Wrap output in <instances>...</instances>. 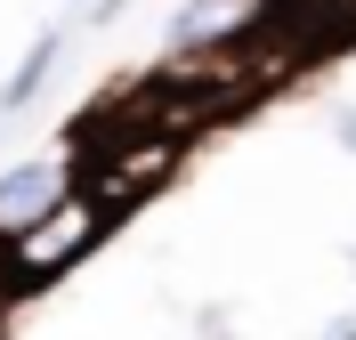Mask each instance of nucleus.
<instances>
[{"instance_id": "nucleus-1", "label": "nucleus", "mask_w": 356, "mask_h": 340, "mask_svg": "<svg viewBox=\"0 0 356 340\" xmlns=\"http://www.w3.org/2000/svg\"><path fill=\"white\" fill-rule=\"evenodd\" d=\"M106 227H113V211L97 203V195H81V186H73L57 211H41L24 235H8V243H0V251H8V259H0V292H8V300H33L41 284H57L73 259H89V251L106 243Z\"/></svg>"}, {"instance_id": "nucleus-2", "label": "nucleus", "mask_w": 356, "mask_h": 340, "mask_svg": "<svg viewBox=\"0 0 356 340\" xmlns=\"http://www.w3.org/2000/svg\"><path fill=\"white\" fill-rule=\"evenodd\" d=\"M65 195H73V154L8 162V170H0V243H8V235H24V227L41 219V211H57Z\"/></svg>"}, {"instance_id": "nucleus-3", "label": "nucleus", "mask_w": 356, "mask_h": 340, "mask_svg": "<svg viewBox=\"0 0 356 340\" xmlns=\"http://www.w3.org/2000/svg\"><path fill=\"white\" fill-rule=\"evenodd\" d=\"M267 24V0H186L170 17V49H227Z\"/></svg>"}, {"instance_id": "nucleus-4", "label": "nucleus", "mask_w": 356, "mask_h": 340, "mask_svg": "<svg viewBox=\"0 0 356 340\" xmlns=\"http://www.w3.org/2000/svg\"><path fill=\"white\" fill-rule=\"evenodd\" d=\"M57 57H65V33H33V49H24L17 65H8V81H0V113H24V106H33L41 81L57 73Z\"/></svg>"}, {"instance_id": "nucleus-5", "label": "nucleus", "mask_w": 356, "mask_h": 340, "mask_svg": "<svg viewBox=\"0 0 356 340\" xmlns=\"http://www.w3.org/2000/svg\"><path fill=\"white\" fill-rule=\"evenodd\" d=\"M332 138H340V146L356 154V106H340V113H332Z\"/></svg>"}, {"instance_id": "nucleus-6", "label": "nucleus", "mask_w": 356, "mask_h": 340, "mask_svg": "<svg viewBox=\"0 0 356 340\" xmlns=\"http://www.w3.org/2000/svg\"><path fill=\"white\" fill-rule=\"evenodd\" d=\"M324 340H356V316H332V324H324Z\"/></svg>"}, {"instance_id": "nucleus-7", "label": "nucleus", "mask_w": 356, "mask_h": 340, "mask_svg": "<svg viewBox=\"0 0 356 340\" xmlns=\"http://www.w3.org/2000/svg\"><path fill=\"white\" fill-rule=\"evenodd\" d=\"M348 259H356V251H348Z\"/></svg>"}]
</instances>
